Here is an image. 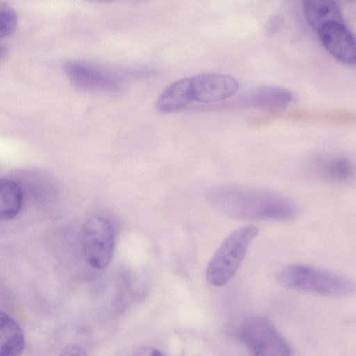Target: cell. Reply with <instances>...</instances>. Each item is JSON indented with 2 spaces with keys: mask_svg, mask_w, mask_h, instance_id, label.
<instances>
[{
  "mask_svg": "<svg viewBox=\"0 0 356 356\" xmlns=\"http://www.w3.org/2000/svg\"><path fill=\"white\" fill-rule=\"evenodd\" d=\"M86 1H88L90 3H113L119 1H123V0H85Z\"/></svg>",
  "mask_w": 356,
  "mask_h": 356,
  "instance_id": "18",
  "label": "cell"
},
{
  "mask_svg": "<svg viewBox=\"0 0 356 356\" xmlns=\"http://www.w3.org/2000/svg\"><path fill=\"white\" fill-rule=\"evenodd\" d=\"M317 33L332 57L348 65H356V38L344 22L330 24Z\"/></svg>",
  "mask_w": 356,
  "mask_h": 356,
  "instance_id": "8",
  "label": "cell"
},
{
  "mask_svg": "<svg viewBox=\"0 0 356 356\" xmlns=\"http://www.w3.org/2000/svg\"><path fill=\"white\" fill-rule=\"evenodd\" d=\"M276 279L286 289L318 296L339 298L356 293V282L350 278L307 264L285 266Z\"/></svg>",
  "mask_w": 356,
  "mask_h": 356,
  "instance_id": "2",
  "label": "cell"
},
{
  "mask_svg": "<svg viewBox=\"0 0 356 356\" xmlns=\"http://www.w3.org/2000/svg\"><path fill=\"white\" fill-rule=\"evenodd\" d=\"M302 10L307 22L316 33L330 24L344 22L334 0H303Z\"/></svg>",
  "mask_w": 356,
  "mask_h": 356,
  "instance_id": "10",
  "label": "cell"
},
{
  "mask_svg": "<svg viewBox=\"0 0 356 356\" xmlns=\"http://www.w3.org/2000/svg\"><path fill=\"white\" fill-rule=\"evenodd\" d=\"M238 336L247 348L257 356H288L293 350L286 339L266 318L252 316L242 323Z\"/></svg>",
  "mask_w": 356,
  "mask_h": 356,
  "instance_id": "5",
  "label": "cell"
},
{
  "mask_svg": "<svg viewBox=\"0 0 356 356\" xmlns=\"http://www.w3.org/2000/svg\"><path fill=\"white\" fill-rule=\"evenodd\" d=\"M280 18L277 15L272 16L266 24V32L269 35L275 34L280 29Z\"/></svg>",
  "mask_w": 356,
  "mask_h": 356,
  "instance_id": "15",
  "label": "cell"
},
{
  "mask_svg": "<svg viewBox=\"0 0 356 356\" xmlns=\"http://www.w3.org/2000/svg\"><path fill=\"white\" fill-rule=\"evenodd\" d=\"M258 234L259 229L254 225L233 231L209 261L205 272L207 281L216 286L227 284L239 268L250 243Z\"/></svg>",
  "mask_w": 356,
  "mask_h": 356,
  "instance_id": "3",
  "label": "cell"
},
{
  "mask_svg": "<svg viewBox=\"0 0 356 356\" xmlns=\"http://www.w3.org/2000/svg\"><path fill=\"white\" fill-rule=\"evenodd\" d=\"M23 331L8 314L0 313V356H17L24 349Z\"/></svg>",
  "mask_w": 356,
  "mask_h": 356,
  "instance_id": "11",
  "label": "cell"
},
{
  "mask_svg": "<svg viewBox=\"0 0 356 356\" xmlns=\"http://www.w3.org/2000/svg\"><path fill=\"white\" fill-rule=\"evenodd\" d=\"M294 101V95L289 90L274 86H264L243 94L236 99L206 108H255L277 111L286 108Z\"/></svg>",
  "mask_w": 356,
  "mask_h": 356,
  "instance_id": "7",
  "label": "cell"
},
{
  "mask_svg": "<svg viewBox=\"0 0 356 356\" xmlns=\"http://www.w3.org/2000/svg\"><path fill=\"white\" fill-rule=\"evenodd\" d=\"M65 68L72 82L82 89L113 90L118 87L111 74L95 66L72 61L67 63Z\"/></svg>",
  "mask_w": 356,
  "mask_h": 356,
  "instance_id": "9",
  "label": "cell"
},
{
  "mask_svg": "<svg viewBox=\"0 0 356 356\" xmlns=\"http://www.w3.org/2000/svg\"><path fill=\"white\" fill-rule=\"evenodd\" d=\"M191 101L214 104L232 97L239 88L237 80L228 74L205 73L186 78Z\"/></svg>",
  "mask_w": 356,
  "mask_h": 356,
  "instance_id": "6",
  "label": "cell"
},
{
  "mask_svg": "<svg viewBox=\"0 0 356 356\" xmlns=\"http://www.w3.org/2000/svg\"><path fill=\"white\" fill-rule=\"evenodd\" d=\"M136 355H154V356H161L163 355L161 351L149 347H143L136 350L134 353Z\"/></svg>",
  "mask_w": 356,
  "mask_h": 356,
  "instance_id": "16",
  "label": "cell"
},
{
  "mask_svg": "<svg viewBox=\"0 0 356 356\" xmlns=\"http://www.w3.org/2000/svg\"><path fill=\"white\" fill-rule=\"evenodd\" d=\"M316 164L319 175L331 181L344 183L356 177L355 164L346 157H327L320 159Z\"/></svg>",
  "mask_w": 356,
  "mask_h": 356,
  "instance_id": "12",
  "label": "cell"
},
{
  "mask_svg": "<svg viewBox=\"0 0 356 356\" xmlns=\"http://www.w3.org/2000/svg\"><path fill=\"white\" fill-rule=\"evenodd\" d=\"M208 199L220 213L238 220L288 221L299 212L290 198L263 188L221 185L209 192Z\"/></svg>",
  "mask_w": 356,
  "mask_h": 356,
  "instance_id": "1",
  "label": "cell"
},
{
  "mask_svg": "<svg viewBox=\"0 0 356 356\" xmlns=\"http://www.w3.org/2000/svg\"><path fill=\"white\" fill-rule=\"evenodd\" d=\"M18 17L15 10L7 3L0 4V38L11 35L17 26Z\"/></svg>",
  "mask_w": 356,
  "mask_h": 356,
  "instance_id": "14",
  "label": "cell"
},
{
  "mask_svg": "<svg viewBox=\"0 0 356 356\" xmlns=\"http://www.w3.org/2000/svg\"><path fill=\"white\" fill-rule=\"evenodd\" d=\"M81 244L88 265L99 270L106 268L112 260L115 245L113 224L102 216L88 218L81 229Z\"/></svg>",
  "mask_w": 356,
  "mask_h": 356,
  "instance_id": "4",
  "label": "cell"
},
{
  "mask_svg": "<svg viewBox=\"0 0 356 356\" xmlns=\"http://www.w3.org/2000/svg\"><path fill=\"white\" fill-rule=\"evenodd\" d=\"M63 355H86V353H84L82 348L80 346H68L65 348V349L63 350Z\"/></svg>",
  "mask_w": 356,
  "mask_h": 356,
  "instance_id": "17",
  "label": "cell"
},
{
  "mask_svg": "<svg viewBox=\"0 0 356 356\" xmlns=\"http://www.w3.org/2000/svg\"><path fill=\"white\" fill-rule=\"evenodd\" d=\"M22 203L19 186L8 179H0V219L8 220L19 213Z\"/></svg>",
  "mask_w": 356,
  "mask_h": 356,
  "instance_id": "13",
  "label": "cell"
}]
</instances>
